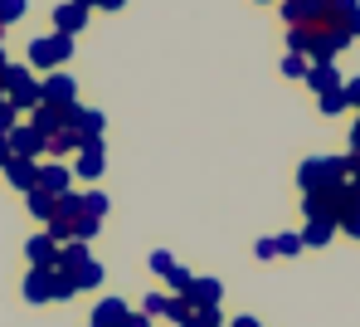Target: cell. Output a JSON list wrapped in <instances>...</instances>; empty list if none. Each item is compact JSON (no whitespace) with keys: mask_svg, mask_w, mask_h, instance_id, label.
<instances>
[{"mask_svg":"<svg viewBox=\"0 0 360 327\" xmlns=\"http://www.w3.org/2000/svg\"><path fill=\"white\" fill-rule=\"evenodd\" d=\"M360 171V161L346 152V156H307L297 166V186L302 196H311V191H331V186H346L351 176Z\"/></svg>","mask_w":360,"mask_h":327,"instance_id":"1","label":"cell"},{"mask_svg":"<svg viewBox=\"0 0 360 327\" xmlns=\"http://www.w3.org/2000/svg\"><path fill=\"white\" fill-rule=\"evenodd\" d=\"M0 93H5V103H10L15 113H34V108H39V78H34V68L30 64H10L5 68Z\"/></svg>","mask_w":360,"mask_h":327,"instance_id":"2","label":"cell"},{"mask_svg":"<svg viewBox=\"0 0 360 327\" xmlns=\"http://www.w3.org/2000/svg\"><path fill=\"white\" fill-rule=\"evenodd\" d=\"M68 298H73V283L59 269H30L25 273V303H68Z\"/></svg>","mask_w":360,"mask_h":327,"instance_id":"3","label":"cell"},{"mask_svg":"<svg viewBox=\"0 0 360 327\" xmlns=\"http://www.w3.org/2000/svg\"><path fill=\"white\" fill-rule=\"evenodd\" d=\"M25 54H30V68H34V73H39V68H44V73H59V64L73 59V39H68V35H39V39H30Z\"/></svg>","mask_w":360,"mask_h":327,"instance_id":"4","label":"cell"},{"mask_svg":"<svg viewBox=\"0 0 360 327\" xmlns=\"http://www.w3.org/2000/svg\"><path fill=\"white\" fill-rule=\"evenodd\" d=\"M39 103L44 108H73L78 103V83L68 78V73H44V83H39Z\"/></svg>","mask_w":360,"mask_h":327,"instance_id":"5","label":"cell"},{"mask_svg":"<svg viewBox=\"0 0 360 327\" xmlns=\"http://www.w3.org/2000/svg\"><path fill=\"white\" fill-rule=\"evenodd\" d=\"M278 15H283L288 30H307L311 20L326 15V0H278Z\"/></svg>","mask_w":360,"mask_h":327,"instance_id":"6","label":"cell"},{"mask_svg":"<svg viewBox=\"0 0 360 327\" xmlns=\"http://www.w3.org/2000/svg\"><path fill=\"white\" fill-rule=\"evenodd\" d=\"M108 171V147L103 142H88V147H78V161H73V181H98Z\"/></svg>","mask_w":360,"mask_h":327,"instance_id":"7","label":"cell"},{"mask_svg":"<svg viewBox=\"0 0 360 327\" xmlns=\"http://www.w3.org/2000/svg\"><path fill=\"white\" fill-rule=\"evenodd\" d=\"M44 147H49V142L30 128V123H15V128H10V152H15L20 161H39V156H44Z\"/></svg>","mask_w":360,"mask_h":327,"instance_id":"8","label":"cell"},{"mask_svg":"<svg viewBox=\"0 0 360 327\" xmlns=\"http://www.w3.org/2000/svg\"><path fill=\"white\" fill-rule=\"evenodd\" d=\"M127 318H131L127 298L108 293V298H98V303H93V318H88V327H127Z\"/></svg>","mask_w":360,"mask_h":327,"instance_id":"9","label":"cell"},{"mask_svg":"<svg viewBox=\"0 0 360 327\" xmlns=\"http://www.w3.org/2000/svg\"><path fill=\"white\" fill-rule=\"evenodd\" d=\"M39 191H49V196L59 200L73 191V166H63V161H39Z\"/></svg>","mask_w":360,"mask_h":327,"instance_id":"10","label":"cell"},{"mask_svg":"<svg viewBox=\"0 0 360 327\" xmlns=\"http://www.w3.org/2000/svg\"><path fill=\"white\" fill-rule=\"evenodd\" d=\"M302 83H307L316 98H326V93H341L346 78L336 73V64H307V78H302Z\"/></svg>","mask_w":360,"mask_h":327,"instance_id":"11","label":"cell"},{"mask_svg":"<svg viewBox=\"0 0 360 327\" xmlns=\"http://www.w3.org/2000/svg\"><path fill=\"white\" fill-rule=\"evenodd\" d=\"M25 254H30V269H59V245H54L44 230L25 245Z\"/></svg>","mask_w":360,"mask_h":327,"instance_id":"12","label":"cell"},{"mask_svg":"<svg viewBox=\"0 0 360 327\" xmlns=\"http://www.w3.org/2000/svg\"><path fill=\"white\" fill-rule=\"evenodd\" d=\"M219 298H224V283L219 278H195L190 293H185L190 308H219Z\"/></svg>","mask_w":360,"mask_h":327,"instance_id":"13","label":"cell"},{"mask_svg":"<svg viewBox=\"0 0 360 327\" xmlns=\"http://www.w3.org/2000/svg\"><path fill=\"white\" fill-rule=\"evenodd\" d=\"M83 25H88V10H83V5H73V0H68V5H59V10H54V35L78 39V30H83Z\"/></svg>","mask_w":360,"mask_h":327,"instance_id":"14","label":"cell"},{"mask_svg":"<svg viewBox=\"0 0 360 327\" xmlns=\"http://www.w3.org/2000/svg\"><path fill=\"white\" fill-rule=\"evenodd\" d=\"M5 181H10L15 191H25V196H30V191L39 186V161H20V156H15V161L5 166Z\"/></svg>","mask_w":360,"mask_h":327,"instance_id":"15","label":"cell"},{"mask_svg":"<svg viewBox=\"0 0 360 327\" xmlns=\"http://www.w3.org/2000/svg\"><path fill=\"white\" fill-rule=\"evenodd\" d=\"M297 235H302V249H326V245L336 240V225H331V220H307Z\"/></svg>","mask_w":360,"mask_h":327,"instance_id":"16","label":"cell"},{"mask_svg":"<svg viewBox=\"0 0 360 327\" xmlns=\"http://www.w3.org/2000/svg\"><path fill=\"white\" fill-rule=\"evenodd\" d=\"M59 273H63V269H59ZM63 278H68V283H73V293H78V288H103V278H108V273H103V264H98V259H83L73 273H63Z\"/></svg>","mask_w":360,"mask_h":327,"instance_id":"17","label":"cell"},{"mask_svg":"<svg viewBox=\"0 0 360 327\" xmlns=\"http://www.w3.org/2000/svg\"><path fill=\"white\" fill-rule=\"evenodd\" d=\"M30 128L39 132V137H44V142H49V137H54V132H63V113H59V108H44V103H39V108H34V113H30Z\"/></svg>","mask_w":360,"mask_h":327,"instance_id":"18","label":"cell"},{"mask_svg":"<svg viewBox=\"0 0 360 327\" xmlns=\"http://www.w3.org/2000/svg\"><path fill=\"white\" fill-rule=\"evenodd\" d=\"M78 147H83V142H78V132L63 128V132H54V137H49V147H44V152L59 161V156H78Z\"/></svg>","mask_w":360,"mask_h":327,"instance_id":"19","label":"cell"},{"mask_svg":"<svg viewBox=\"0 0 360 327\" xmlns=\"http://www.w3.org/2000/svg\"><path fill=\"white\" fill-rule=\"evenodd\" d=\"M25 210H30V215H34V220H39V225H49V215H54V196H49V191H39V186H34V191H30V196H25Z\"/></svg>","mask_w":360,"mask_h":327,"instance_id":"20","label":"cell"},{"mask_svg":"<svg viewBox=\"0 0 360 327\" xmlns=\"http://www.w3.org/2000/svg\"><path fill=\"white\" fill-rule=\"evenodd\" d=\"M83 259H93V249H88V245H78V240L59 249V269H63V273H73V269H78Z\"/></svg>","mask_w":360,"mask_h":327,"instance_id":"21","label":"cell"},{"mask_svg":"<svg viewBox=\"0 0 360 327\" xmlns=\"http://www.w3.org/2000/svg\"><path fill=\"white\" fill-rule=\"evenodd\" d=\"M273 249H278V259H297V254H302V235H297V230L273 235Z\"/></svg>","mask_w":360,"mask_h":327,"instance_id":"22","label":"cell"},{"mask_svg":"<svg viewBox=\"0 0 360 327\" xmlns=\"http://www.w3.org/2000/svg\"><path fill=\"white\" fill-rule=\"evenodd\" d=\"M108 210H112L108 191H83V215H88V220H103Z\"/></svg>","mask_w":360,"mask_h":327,"instance_id":"23","label":"cell"},{"mask_svg":"<svg viewBox=\"0 0 360 327\" xmlns=\"http://www.w3.org/2000/svg\"><path fill=\"white\" fill-rule=\"evenodd\" d=\"M180 327H224V313L219 308H190V318Z\"/></svg>","mask_w":360,"mask_h":327,"instance_id":"24","label":"cell"},{"mask_svg":"<svg viewBox=\"0 0 360 327\" xmlns=\"http://www.w3.org/2000/svg\"><path fill=\"white\" fill-rule=\"evenodd\" d=\"M190 283H195V273H190V269H171V273H166V288H171V298H185V293H190Z\"/></svg>","mask_w":360,"mask_h":327,"instance_id":"25","label":"cell"},{"mask_svg":"<svg viewBox=\"0 0 360 327\" xmlns=\"http://www.w3.org/2000/svg\"><path fill=\"white\" fill-rule=\"evenodd\" d=\"M25 10H30V0H0V30L15 25V20H25Z\"/></svg>","mask_w":360,"mask_h":327,"instance_id":"26","label":"cell"},{"mask_svg":"<svg viewBox=\"0 0 360 327\" xmlns=\"http://www.w3.org/2000/svg\"><path fill=\"white\" fill-rule=\"evenodd\" d=\"M161 318H171V323H185V318H190V303H185V298H171V293H166V308H161Z\"/></svg>","mask_w":360,"mask_h":327,"instance_id":"27","label":"cell"},{"mask_svg":"<svg viewBox=\"0 0 360 327\" xmlns=\"http://www.w3.org/2000/svg\"><path fill=\"white\" fill-rule=\"evenodd\" d=\"M316 108H321V118H341L346 113V93H326V98H316Z\"/></svg>","mask_w":360,"mask_h":327,"instance_id":"28","label":"cell"},{"mask_svg":"<svg viewBox=\"0 0 360 327\" xmlns=\"http://www.w3.org/2000/svg\"><path fill=\"white\" fill-rule=\"evenodd\" d=\"M151 273H161V278H166V273H171V269H176V254H171V249H151Z\"/></svg>","mask_w":360,"mask_h":327,"instance_id":"29","label":"cell"},{"mask_svg":"<svg viewBox=\"0 0 360 327\" xmlns=\"http://www.w3.org/2000/svg\"><path fill=\"white\" fill-rule=\"evenodd\" d=\"M283 73L288 78H307V59L302 54H283Z\"/></svg>","mask_w":360,"mask_h":327,"instance_id":"30","label":"cell"},{"mask_svg":"<svg viewBox=\"0 0 360 327\" xmlns=\"http://www.w3.org/2000/svg\"><path fill=\"white\" fill-rule=\"evenodd\" d=\"M161 308H166V293H146V303H141V313H146L151 323L161 318Z\"/></svg>","mask_w":360,"mask_h":327,"instance_id":"31","label":"cell"},{"mask_svg":"<svg viewBox=\"0 0 360 327\" xmlns=\"http://www.w3.org/2000/svg\"><path fill=\"white\" fill-rule=\"evenodd\" d=\"M341 93H346V108H356V113H360V73L341 83Z\"/></svg>","mask_w":360,"mask_h":327,"instance_id":"32","label":"cell"},{"mask_svg":"<svg viewBox=\"0 0 360 327\" xmlns=\"http://www.w3.org/2000/svg\"><path fill=\"white\" fill-rule=\"evenodd\" d=\"M15 123H20V113H15V108L5 103V93H0V132H10Z\"/></svg>","mask_w":360,"mask_h":327,"instance_id":"33","label":"cell"},{"mask_svg":"<svg viewBox=\"0 0 360 327\" xmlns=\"http://www.w3.org/2000/svg\"><path fill=\"white\" fill-rule=\"evenodd\" d=\"M336 230H341V235H351V240H360V210H351V215H346Z\"/></svg>","mask_w":360,"mask_h":327,"instance_id":"34","label":"cell"},{"mask_svg":"<svg viewBox=\"0 0 360 327\" xmlns=\"http://www.w3.org/2000/svg\"><path fill=\"white\" fill-rule=\"evenodd\" d=\"M253 254H258L263 264H268V259H278V249H273V235H263V240L253 245Z\"/></svg>","mask_w":360,"mask_h":327,"instance_id":"35","label":"cell"},{"mask_svg":"<svg viewBox=\"0 0 360 327\" xmlns=\"http://www.w3.org/2000/svg\"><path fill=\"white\" fill-rule=\"evenodd\" d=\"M15 161V152H10V132H0V171Z\"/></svg>","mask_w":360,"mask_h":327,"instance_id":"36","label":"cell"},{"mask_svg":"<svg viewBox=\"0 0 360 327\" xmlns=\"http://www.w3.org/2000/svg\"><path fill=\"white\" fill-rule=\"evenodd\" d=\"M127 327H156V323H151L146 313H131V318H127Z\"/></svg>","mask_w":360,"mask_h":327,"instance_id":"37","label":"cell"},{"mask_svg":"<svg viewBox=\"0 0 360 327\" xmlns=\"http://www.w3.org/2000/svg\"><path fill=\"white\" fill-rule=\"evenodd\" d=\"M346 30H351V39H360V10L351 15V20H346Z\"/></svg>","mask_w":360,"mask_h":327,"instance_id":"38","label":"cell"},{"mask_svg":"<svg viewBox=\"0 0 360 327\" xmlns=\"http://www.w3.org/2000/svg\"><path fill=\"white\" fill-rule=\"evenodd\" d=\"M224 327H263L258 318H234V323H224Z\"/></svg>","mask_w":360,"mask_h":327,"instance_id":"39","label":"cell"},{"mask_svg":"<svg viewBox=\"0 0 360 327\" xmlns=\"http://www.w3.org/2000/svg\"><path fill=\"white\" fill-rule=\"evenodd\" d=\"M127 0H98V10H122Z\"/></svg>","mask_w":360,"mask_h":327,"instance_id":"40","label":"cell"},{"mask_svg":"<svg viewBox=\"0 0 360 327\" xmlns=\"http://www.w3.org/2000/svg\"><path fill=\"white\" fill-rule=\"evenodd\" d=\"M351 196H356V205H360V171L351 176Z\"/></svg>","mask_w":360,"mask_h":327,"instance_id":"41","label":"cell"},{"mask_svg":"<svg viewBox=\"0 0 360 327\" xmlns=\"http://www.w3.org/2000/svg\"><path fill=\"white\" fill-rule=\"evenodd\" d=\"M5 68H10V59H5V49H0V83H5Z\"/></svg>","mask_w":360,"mask_h":327,"instance_id":"42","label":"cell"},{"mask_svg":"<svg viewBox=\"0 0 360 327\" xmlns=\"http://www.w3.org/2000/svg\"><path fill=\"white\" fill-rule=\"evenodd\" d=\"M73 5H83V10H93V5H98V0H73Z\"/></svg>","mask_w":360,"mask_h":327,"instance_id":"43","label":"cell"},{"mask_svg":"<svg viewBox=\"0 0 360 327\" xmlns=\"http://www.w3.org/2000/svg\"><path fill=\"white\" fill-rule=\"evenodd\" d=\"M258 5H278V0H258Z\"/></svg>","mask_w":360,"mask_h":327,"instance_id":"44","label":"cell"}]
</instances>
